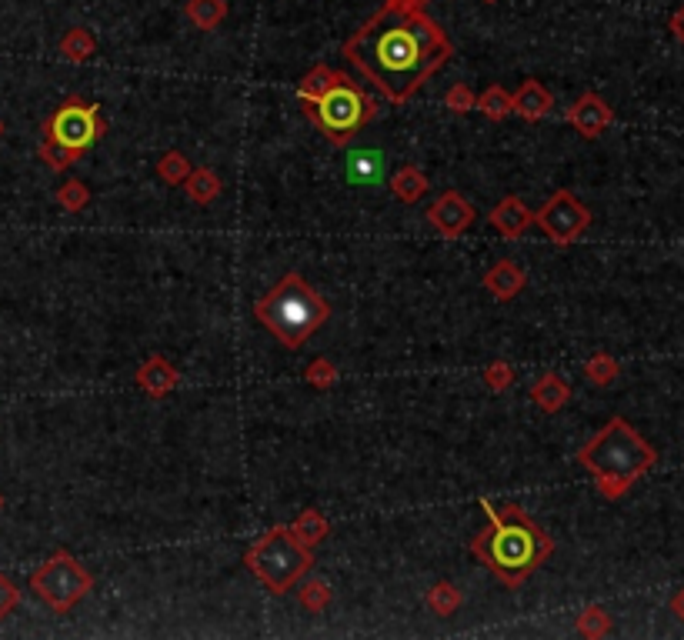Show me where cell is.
Returning <instances> with one entry per match:
<instances>
[{"instance_id":"obj_1","label":"cell","mask_w":684,"mask_h":640,"mask_svg":"<svg viewBox=\"0 0 684 640\" xmlns=\"http://www.w3.org/2000/svg\"><path fill=\"white\" fill-rule=\"evenodd\" d=\"M341 54L391 104H408L454 57V44L424 7L411 4V0H384L344 40Z\"/></svg>"},{"instance_id":"obj_22","label":"cell","mask_w":684,"mask_h":640,"mask_svg":"<svg viewBox=\"0 0 684 640\" xmlns=\"http://www.w3.org/2000/svg\"><path fill=\"white\" fill-rule=\"evenodd\" d=\"M297 597H301V607L307 610V614H321V610H327V604L334 600V587H331V580H324V577H301V590H297Z\"/></svg>"},{"instance_id":"obj_3","label":"cell","mask_w":684,"mask_h":640,"mask_svg":"<svg viewBox=\"0 0 684 640\" xmlns=\"http://www.w3.org/2000/svg\"><path fill=\"white\" fill-rule=\"evenodd\" d=\"M654 460H658V450H654L624 417H611L608 424L578 450V464L594 477L601 497H608V500H621L628 494V490L654 467Z\"/></svg>"},{"instance_id":"obj_32","label":"cell","mask_w":684,"mask_h":640,"mask_svg":"<svg viewBox=\"0 0 684 640\" xmlns=\"http://www.w3.org/2000/svg\"><path fill=\"white\" fill-rule=\"evenodd\" d=\"M337 377H341V374H337V364L331 357H314L311 364H307V370H304V380L314 390H331L337 384Z\"/></svg>"},{"instance_id":"obj_39","label":"cell","mask_w":684,"mask_h":640,"mask_svg":"<svg viewBox=\"0 0 684 640\" xmlns=\"http://www.w3.org/2000/svg\"><path fill=\"white\" fill-rule=\"evenodd\" d=\"M0 137H4V120H0Z\"/></svg>"},{"instance_id":"obj_12","label":"cell","mask_w":684,"mask_h":640,"mask_svg":"<svg viewBox=\"0 0 684 640\" xmlns=\"http://www.w3.org/2000/svg\"><path fill=\"white\" fill-rule=\"evenodd\" d=\"M551 110H554V94L541 84L538 77H528L511 94V114H518L521 120H528V124H534V120H541V117H548Z\"/></svg>"},{"instance_id":"obj_40","label":"cell","mask_w":684,"mask_h":640,"mask_svg":"<svg viewBox=\"0 0 684 640\" xmlns=\"http://www.w3.org/2000/svg\"><path fill=\"white\" fill-rule=\"evenodd\" d=\"M0 510H4V494H0Z\"/></svg>"},{"instance_id":"obj_33","label":"cell","mask_w":684,"mask_h":640,"mask_svg":"<svg viewBox=\"0 0 684 640\" xmlns=\"http://www.w3.org/2000/svg\"><path fill=\"white\" fill-rule=\"evenodd\" d=\"M514 367L508 364V360H494V364L484 367V384H488L491 394H504V390L514 387Z\"/></svg>"},{"instance_id":"obj_30","label":"cell","mask_w":684,"mask_h":640,"mask_svg":"<svg viewBox=\"0 0 684 640\" xmlns=\"http://www.w3.org/2000/svg\"><path fill=\"white\" fill-rule=\"evenodd\" d=\"M584 377H588L594 387H611L614 380L621 377V364L611 354H594V357H588V364H584Z\"/></svg>"},{"instance_id":"obj_27","label":"cell","mask_w":684,"mask_h":640,"mask_svg":"<svg viewBox=\"0 0 684 640\" xmlns=\"http://www.w3.org/2000/svg\"><path fill=\"white\" fill-rule=\"evenodd\" d=\"M381 154L378 150H354L348 157V170H351V180H358V184H374V180L381 177Z\"/></svg>"},{"instance_id":"obj_15","label":"cell","mask_w":684,"mask_h":640,"mask_svg":"<svg viewBox=\"0 0 684 640\" xmlns=\"http://www.w3.org/2000/svg\"><path fill=\"white\" fill-rule=\"evenodd\" d=\"M528 284V274H524V267L518 260H498L488 274H484V290L494 297V300H514Z\"/></svg>"},{"instance_id":"obj_28","label":"cell","mask_w":684,"mask_h":640,"mask_svg":"<svg viewBox=\"0 0 684 640\" xmlns=\"http://www.w3.org/2000/svg\"><path fill=\"white\" fill-rule=\"evenodd\" d=\"M191 170H194V164L181 154V150H167V154L157 160V177H161L164 184H171V187H181Z\"/></svg>"},{"instance_id":"obj_20","label":"cell","mask_w":684,"mask_h":640,"mask_svg":"<svg viewBox=\"0 0 684 640\" xmlns=\"http://www.w3.org/2000/svg\"><path fill=\"white\" fill-rule=\"evenodd\" d=\"M428 177L421 174V167H414V164H404L394 170V180H391V190H394V197L401 200V204H418V200L428 194Z\"/></svg>"},{"instance_id":"obj_36","label":"cell","mask_w":684,"mask_h":640,"mask_svg":"<svg viewBox=\"0 0 684 640\" xmlns=\"http://www.w3.org/2000/svg\"><path fill=\"white\" fill-rule=\"evenodd\" d=\"M668 27H671L674 40H678V44L684 47V4H681V7H678V10H674V14H671Z\"/></svg>"},{"instance_id":"obj_18","label":"cell","mask_w":684,"mask_h":640,"mask_svg":"<svg viewBox=\"0 0 684 640\" xmlns=\"http://www.w3.org/2000/svg\"><path fill=\"white\" fill-rule=\"evenodd\" d=\"M291 534L301 540L304 547L314 550L317 544H324L327 534H331V524H327V517L317 507H307V510H301V514L294 517Z\"/></svg>"},{"instance_id":"obj_13","label":"cell","mask_w":684,"mask_h":640,"mask_svg":"<svg viewBox=\"0 0 684 640\" xmlns=\"http://www.w3.org/2000/svg\"><path fill=\"white\" fill-rule=\"evenodd\" d=\"M134 380L147 397H167L177 384H181V374H177V367L164 354H154L137 367Z\"/></svg>"},{"instance_id":"obj_41","label":"cell","mask_w":684,"mask_h":640,"mask_svg":"<svg viewBox=\"0 0 684 640\" xmlns=\"http://www.w3.org/2000/svg\"><path fill=\"white\" fill-rule=\"evenodd\" d=\"M484 4H498V0H484Z\"/></svg>"},{"instance_id":"obj_14","label":"cell","mask_w":684,"mask_h":640,"mask_svg":"<svg viewBox=\"0 0 684 640\" xmlns=\"http://www.w3.org/2000/svg\"><path fill=\"white\" fill-rule=\"evenodd\" d=\"M488 220H491V227L498 230L501 237H511L514 240V237H521L524 230L534 224V210L524 204L521 197L508 194V197H501L498 204L491 207Z\"/></svg>"},{"instance_id":"obj_9","label":"cell","mask_w":684,"mask_h":640,"mask_svg":"<svg viewBox=\"0 0 684 640\" xmlns=\"http://www.w3.org/2000/svg\"><path fill=\"white\" fill-rule=\"evenodd\" d=\"M104 134V120L97 117V107L84 104V100H67L54 110V117L44 124V137L61 140V144L74 147V150H87L94 147Z\"/></svg>"},{"instance_id":"obj_10","label":"cell","mask_w":684,"mask_h":640,"mask_svg":"<svg viewBox=\"0 0 684 640\" xmlns=\"http://www.w3.org/2000/svg\"><path fill=\"white\" fill-rule=\"evenodd\" d=\"M428 224L438 230L441 237H448V240H458L464 230H468L474 224V207L464 200L458 190H444V194L434 200V204L428 207Z\"/></svg>"},{"instance_id":"obj_35","label":"cell","mask_w":684,"mask_h":640,"mask_svg":"<svg viewBox=\"0 0 684 640\" xmlns=\"http://www.w3.org/2000/svg\"><path fill=\"white\" fill-rule=\"evenodd\" d=\"M17 604H21V587H17L7 574H0V620L11 617Z\"/></svg>"},{"instance_id":"obj_4","label":"cell","mask_w":684,"mask_h":640,"mask_svg":"<svg viewBox=\"0 0 684 640\" xmlns=\"http://www.w3.org/2000/svg\"><path fill=\"white\" fill-rule=\"evenodd\" d=\"M254 317L284 347L297 350L307 337H314L327 324L331 307L297 270H287L264 297L254 300Z\"/></svg>"},{"instance_id":"obj_25","label":"cell","mask_w":684,"mask_h":640,"mask_svg":"<svg viewBox=\"0 0 684 640\" xmlns=\"http://www.w3.org/2000/svg\"><path fill=\"white\" fill-rule=\"evenodd\" d=\"M461 604H464L461 590L454 587V584H448V580H438V584L428 590V607L438 617H454L461 610Z\"/></svg>"},{"instance_id":"obj_8","label":"cell","mask_w":684,"mask_h":640,"mask_svg":"<svg viewBox=\"0 0 684 640\" xmlns=\"http://www.w3.org/2000/svg\"><path fill=\"white\" fill-rule=\"evenodd\" d=\"M534 224L558 247H571L591 227V210L571 190H554V197L541 210H534Z\"/></svg>"},{"instance_id":"obj_23","label":"cell","mask_w":684,"mask_h":640,"mask_svg":"<svg viewBox=\"0 0 684 640\" xmlns=\"http://www.w3.org/2000/svg\"><path fill=\"white\" fill-rule=\"evenodd\" d=\"M94 50H97V40L87 27H71L61 37V57L71 60V64H84V60H91Z\"/></svg>"},{"instance_id":"obj_19","label":"cell","mask_w":684,"mask_h":640,"mask_svg":"<svg viewBox=\"0 0 684 640\" xmlns=\"http://www.w3.org/2000/svg\"><path fill=\"white\" fill-rule=\"evenodd\" d=\"M181 187L187 190V197H191L194 204H201V207L214 204V200L221 197V190H224L221 177H217L211 167H194Z\"/></svg>"},{"instance_id":"obj_5","label":"cell","mask_w":684,"mask_h":640,"mask_svg":"<svg viewBox=\"0 0 684 640\" xmlns=\"http://www.w3.org/2000/svg\"><path fill=\"white\" fill-rule=\"evenodd\" d=\"M244 564L271 594H287V590L301 584L304 574H311L314 550L304 547L291 534V527L281 524L254 540L251 550L244 554Z\"/></svg>"},{"instance_id":"obj_29","label":"cell","mask_w":684,"mask_h":640,"mask_svg":"<svg viewBox=\"0 0 684 640\" xmlns=\"http://www.w3.org/2000/svg\"><path fill=\"white\" fill-rule=\"evenodd\" d=\"M474 107L488 120H504L511 114V90H504L501 84H491L484 94H478V104Z\"/></svg>"},{"instance_id":"obj_2","label":"cell","mask_w":684,"mask_h":640,"mask_svg":"<svg viewBox=\"0 0 684 640\" xmlns=\"http://www.w3.org/2000/svg\"><path fill=\"white\" fill-rule=\"evenodd\" d=\"M481 507L488 514V530L471 540V554L504 587H521L554 554V540L518 504H498L491 497H481Z\"/></svg>"},{"instance_id":"obj_37","label":"cell","mask_w":684,"mask_h":640,"mask_svg":"<svg viewBox=\"0 0 684 640\" xmlns=\"http://www.w3.org/2000/svg\"><path fill=\"white\" fill-rule=\"evenodd\" d=\"M671 610H674V617L684 620V587H681V590H674V597H671Z\"/></svg>"},{"instance_id":"obj_6","label":"cell","mask_w":684,"mask_h":640,"mask_svg":"<svg viewBox=\"0 0 684 640\" xmlns=\"http://www.w3.org/2000/svg\"><path fill=\"white\" fill-rule=\"evenodd\" d=\"M304 114H307V120H314V124L321 127V134L331 140L334 147H344L368 120L378 117V104L344 74L321 100L304 107Z\"/></svg>"},{"instance_id":"obj_31","label":"cell","mask_w":684,"mask_h":640,"mask_svg":"<svg viewBox=\"0 0 684 640\" xmlns=\"http://www.w3.org/2000/svg\"><path fill=\"white\" fill-rule=\"evenodd\" d=\"M57 204L67 214H81V210L91 204V190H87L84 180H64L61 187H57Z\"/></svg>"},{"instance_id":"obj_7","label":"cell","mask_w":684,"mask_h":640,"mask_svg":"<svg viewBox=\"0 0 684 640\" xmlns=\"http://www.w3.org/2000/svg\"><path fill=\"white\" fill-rule=\"evenodd\" d=\"M91 587H94L91 570H87L74 554H64V550L47 557L31 574V590L41 604L54 610V614H71V610L91 594Z\"/></svg>"},{"instance_id":"obj_24","label":"cell","mask_w":684,"mask_h":640,"mask_svg":"<svg viewBox=\"0 0 684 640\" xmlns=\"http://www.w3.org/2000/svg\"><path fill=\"white\" fill-rule=\"evenodd\" d=\"M578 634L581 637H588V640H601V637H608L611 634V614H608V607H601V604H588L578 614Z\"/></svg>"},{"instance_id":"obj_26","label":"cell","mask_w":684,"mask_h":640,"mask_svg":"<svg viewBox=\"0 0 684 640\" xmlns=\"http://www.w3.org/2000/svg\"><path fill=\"white\" fill-rule=\"evenodd\" d=\"M81 154H84V150H74V147H67V144H61V140H51V137H44L41 147H37V157H41L51 170L74 167L77 160H81Z\"/></svg>"},{"instance_id":"obj_17","label":"cell","mask_w":684,"mask_h":640,"mask_svg":"<svg viewBox=\"0 0 684 640\" xmlns=\"http://www.w3.org/2000/svg\"><path fill=\"white\" fill-rule=\"evenodd\" d=\"M341 77H344L341 70H334L327 64H317L314 70H307V74L301 77V84H297V97H301L304 107H311L314 100H321Z\"/></svg>"},{"instance_id":"obj_16","label":"cell","mask_w":684,"mask_h":640,"mask_svg":"<svg viewBox=\"0 0 684 640\" xmlns=\"http://www.w3.org/2000/svg\"><path fill=\"white\" fill-rule=\"evenodd\" d=\"M531 400L544 410V414H558V410L568 407L571 384L558 374H541L531 387Z\"/></svg>"},{"instance_id":"obj_34","label":"cell","mask_w":684,"mask_h":640,"mask_svg":"<svg viewBox=\"0 0 684 640\" xmlns=\"http://www.w3.org/2000/svg\"><path fill=\"white\" fill-rule=\"evenodd\" d=\"M474 104H478V97H474V90L468 84H454L448 94H444V107L454 110V114H471Z\"/></svg>"},{"instance_id":"obj_11","label":"cell","mask_w":684,"mask_h":640,"mask_svg":"<svg viewBox=\"0 0 684 640\" xmlns=\"http://www.w3.org/2000/svg\"><path fill=\"white\" fill-rule=\"evenodd\" d=\"M611 120H614V110H611L608 100L598 97V94H581L568 110V124L588 140L601 137L604 130L611 127Z\"/></svg>"},{"instance_id":"obj_38","label":"cell","mask_w":684,"mask_h":640,"mask_svg":"<svg viewBox=\"0 0 684 640\" xmlns=\"http://www.w3.org/2000/svg\"><path fill=\"white\" fill-rule=\"evenodd\" d=\"M411 4H418V7H424V4H431V0H411Z\"/></svg>"},{"instance_id":"obj_21","label":"cell","mask_w":684,"mask_h":640,"mask_svg":"<svg viewBox=\"0 0 684 640\" xmlns=\"http://www.w3.org/2000/svg\"><path fill=\"white\" fill-rule=\"evenodd\" d=\"M184 14L197 30H217L227 17V0H187Z\"/></svg>"}]
</instances>
